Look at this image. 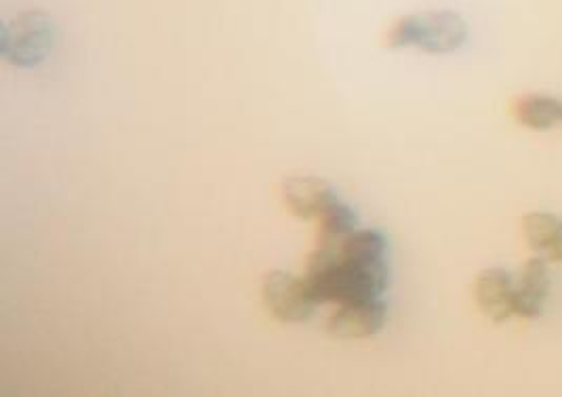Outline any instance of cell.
Returning a JSON list of instances; mask_svg holds the SVG:
<instances>
[{
	"instance_id": "5b68a950",
	"label": "cell",
	"mask_w": 562,
	"mask_h": 397,
	"mask_svg": "<svg viewBox=\"0 0 562 397\" xmlns=\"http://www.w3.org/2000/svg\"><path fill=\"white\" fill-rule=\"evenodd\" d=\"M387 307L382 298L341 303L329 318L327 330L337 339H364L384 328Z\"/></svg>"
},
{
	"instance_id": "9c48e42d",
	"label": "cell",
	"mask_w": 562,
	"mask_h": 397,
	"mask_svg": "<svg viewBox=\"0 0 562 397\" xmlns=\"http://www.w3.org/2000/svg\"><path fill=\"white\" fill-rule=\"evenodd\" d=\"M527 245L550 263H562V219L550 213H531L522 219Z\"/></svg>"
},
{
	"instance_id": "277c9868",
	"label": "cell",
	"mask_w": 562,
	"mask_h": 397,
	"mask_svg": "<svg viewBox=\"0 0 562 397\" xmlns=\"http://www.w3.org/2000/svg\"><path fill=\"white\" fill-rule=\"evenodd\" d=\"M261 297L281 322H306L321 303L306 277L286 272L268 273L261 284Z\"/></svg>"
},
{
	"instance_id": "30bf717a",
	"label": "cell",
	"mask_w": 562,
	"mask_h": 397,
	"mask_svg": "<svg viewBox=\"0 0 562 397\" xmlns=\"http://www.w3.org/2000/svg\"><path fill=\"white\" fill-rule=\"evenodd\" d=\"M514 118L518 125L548 131L562 121V103L548 95H522L514 101Z\"/></svg>"
},
{
	"instance_id": "52a82bcc",
	"label": "cell",
	"mask_w": 562,
	"mask_h": 397,
	"mask_svg": "<svg viewBox=\"0 0 562 397\" xmlns=\"http://www.w3.org/2000/svg\"><path fill=\"white\" fill-rule=\"evenodd\" d=\"M548 295H550L548 261L541 259V257H533L522 265L518 282H514L516 316L527 318V320H536L543 311Z\"/></svg>"
},
{
	"instance_id": "3957f363",
	"label": "cell",
	"mask_w": 562,
	"mask_h": 397,
	"mask_svg": "<svg viewBox=\"0 0 562 397\" xmlns=\"http://www.w3.org/2000/svg\"><path fill=\"white\" fill-rule=\"evenodd\" d=\"M53 45V22L43 11H26L2 30V55L22 68L41 64Z\"/></svg>"
},
{
	"instance_id": "ba28073f",
	"label": "cell",
	"mask_w": 562,
	"mask_h": 397,
	"mask_svg": "<svg viewBox=\"0 0 562 397\" xmlns=\"http://www.w3.org/2000/svg\"><path fill=\"white\" fill-rule=\"evenodd\" d=\"M474 298L488 320L506 322L514 309V280L506 270H486L476 277Z\"/></svg>"
},
{
	"instance_id": "8992f818",
	"label": "cell",
	"mask_w": 562,
	"mask_h": 397,
	"mask_svg": "<svg viewBox=\"0 0 562 397\" xmlns=\"http://www.w3.org/2000/svg\"><path fill=\"white\" fill-rule=\"evenodd\" d=\"M286 208L300 219H321L323 213L337 200L331 185L316 177H291L282 185Z\"/></svg>"
},
{
	"instance_id": "6da1fadb",
	"label": "cell",
	"mask_w": 562,
	"mask_h": 397,
	"mask_svg": "<svg viewBox=\"0 0 562 397\" xmlns=\"http://www.w3.org/2000/svg\"><path fill=\"white\" fill-rule=\"evenodd\" d=\"M387 242L375 229H355L348 236L321 242L307 261V284L316 298L350 303L382 298L390 282Z\"/></svg>"
},
{
	"instance_id": "7a4b0ae2",
	"label": "cell",
	"mask_w": 562,
	"mask_h": 397,
	"mask_svg": "<svg viewBox=\"0 0 562 397\" xmlns=\"http://www.w3.org/2000/svg\"><path fill=\"white\" fill-rule=\"evenodd\" d=\"M468 38V25L453 11H424L396 20L385 34V45L392 49L419 47L426 53H451L460 49Z\"/></svg>"
}]
</instances>
